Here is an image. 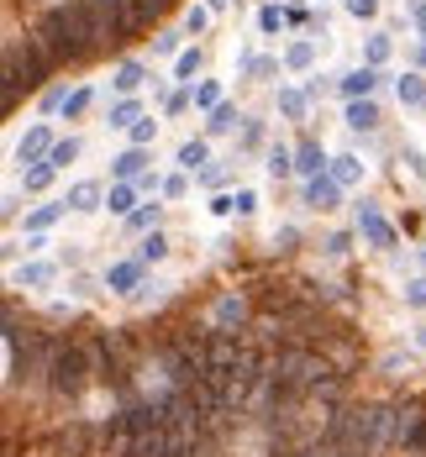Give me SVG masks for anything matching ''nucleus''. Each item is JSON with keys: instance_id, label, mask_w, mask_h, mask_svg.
<instances>
[{"instance_id": "obj_12", "label": "nucleus", "mask_w": 426, "mask_h": 457, "mask_svg": "<svg viewBox=\"0 0 426 457\" xmlns=\"http://www.w3.org/2000/svg\"><path fill=\"white\" fill-rule=\"evenodd\" d=\"M100 200H105V195H100V184H74V189H69V200H63V205H74V211H95V205H100Z\"/></svg>"}, {"instance_id": "obj_27", "label": "nucleus", "mask_w": 426, "mask_h": 457, "mask_svg": "<svg viewBox=\"0 0 426 457\" xmlns=\"http://www.w3.org/2000/svg\"><path fill=\"white\" fill-rule=\"evenodd\" d=\"M53 174H58L53 163H38V169H27V189H47V184H53Z\"/></svg>"}, {"instance_id": "obj_32", "label": "nucleus", "mask_w": 426, "mask_h": 457, "mask_svg": "<svg viewBox=\"0 0 426 457\" xmlns=\"http://www.w3.org/2000/svg\"><path fill=\"white\" fill-rule=\"evenodd\" d=\"M195 105H205V111H216V105H221V90H216V85H200V90H195Z\"/></svg>"}, {"instance_id": "obj_40", "label": "nucleus", "mask_w": 426, "mask_h": 457, "mask_svg": "<svg viewBox=\"0 0 426 457\" xmlns=\"http://www.w3.org/2000/svg\"><path fill=\"white\" fill-rule=\"evenodd\" d=\"M411 16H416V27H422V32H426V5H416V11H411Z\"/></svg>"}, {"instance_id": "obj_5", "label": "nucleus", "mask_w": 426, "mask_h": 457, "mask_svg": "<svg viewBox=\"0 0 426 457\" xmlns=\"http://www.w3.org/2000/svg\"><path fill=\"white\" fill-rule=\"evenodd\" d=\"M379 85V74H374V63H363V69H353V74H342V95L347 100H369Z\"/></svg>"}, {"instance_id": "obj_26", "label": "nucleus", "mask_w": 426, "mask_h": 457, "mask_svg": "<svg viewBox=\"0 0 426 457\" xmlns=\"http://www.w3.org/2000/svg\"><path fill=\"white\" fill-rule=\"evenodd\" d=\"M358 169H363L358 158H337V169H331V179H337V184H353V179H358Z\"/></svg>"}, {"instance_id": "obj_20", "label": "nucleus", "mask_w": 426, "mask_h": 457, "mask_svg": "<svg viewBox=\"0 0 426 457\" xmlns=\"http://www.w3.org/2000/svg\"><path fill=\"white\" fill-rule=\"evenodd\" d=\"M58 216H63V205H43V211H32V216H27V231H47Z\"/></svg>"}, {"instance_id": "obj_6", "label": "nucleus", "mask_w": 426, "mask_h": 457, "mask_svg": "<svg viewBox=\"0 0 426 457\" xmlns=\"http://www.w3.org/2000/svg\"><path fill=\"white\" fill-rule=\"evenodd\" d=\"M43 153H53V142H47V127H32V132L21 137V147H16V163H38Z\"/></svg>"}, {"instance_id": "obj_25", "label": "nucleus", "mask_w": 426, "mask_h": 457, "mask_svg": "<svg viewBox=\"0 0 426 457\" xmlns=\"http://www.w3.org/2000/svg\"><path fill=\"white\" fill-rule=\"evenodd\" d=\"M180 163H185L189 174H195V169L205 163V142H185V147H180Z\"/></svg>"}, {"instance_id": "obj_39", "label": "nucleus", "mask_w": 426, "mask_h": 457, "mask_svg": "<svg viewBox=\"0 0 426 457\" xmlns=\"http://www.w3.org/2000/svg\"><path fill=\"white\" fill-rule=\"evenodd\" d=\"M405 300H411V305H426V278H416V284H411V295H405Z\"/></svg>"}, {"instance_id": "obj_1", "label": "nucleus", "mask_w": 426, "mask_h": 457, "mask_svg": "<svg viewBox=\"0 0 426 457\" xmlns=\"http://www.w3.org/2000/svg\"><path fill=\"white\" fill-rule=\"evenodd\" d=\"M32 43L53 58V69H58V63H74V58H90V37H85V0H63V5H53L43 21L32 27Z\"/></svg>"}, {"instance_id": "obj_10", "label": "nucleus", "mask_w": 426, "mask_h": 457, "mask_svg": "<svg viewBox=\"0 0 426 457\" xmlns=\"http://www.w3.org/2000/svg\"><path fill=\"white\" fill-rule=\"evenodd\" d=\"M142 169H147V153H142V147H127V153L116 158V179H121V184L142 179Z\"/></svg>"}, {"instance_id": "obj_38", "label": "nucleus", "mask_w": 426, "mask_h": 457, "mask_svg": "<svg viewBox=\"0 0 426 457\" xmlns=\"http://www.w3.org/2000/svg\"><path fill=\"white\" fill-rule=\"evenodd\" d=\"M253 205H258V195H253V189H237V211H242V216H247V211H253Z\"/></svg>"}, {"instance_id": "obj_9", "label": "nucleus", "mask_w": 426, "mask_h": 457, "mask_svg": "<svg viewBox=\"0 0 426 457\" xmlns=\"http://www.w3.org/2000/svg\"><path fill=\"white\" fill-rule=\"evenodd\" d=\"M322 163H327V158H322V147H316V142H300V153H295V174L316 179V174H322Z\"/></svg>"}, {"instance_id": "obj_37", "label": "nucleus", "mask_w": 426, "mask_h": 457, "mask_svg": "<svg viewBox=\"0 0 426 457\" xmlns=\"http://www.w3.org/2000/svg\"><path fill=\"white\" fill-rule=\"evenodd\" d=\"M347 11H353V16H374L379 0H347Z\"/></svg>"}, {"instance_id": "obj_8", "label": "nucleus", "mask_w": 426, "mask_h": 457, "mask_svg": "<svg viewBox=\"0 0 426 457\" xmlns=\"http://www.w3.org/2000/svg\"><path fill=\"white\" fill-rule=\"evenodd\" d=\"M358 227H363V237H374L379 247H395V231L379 221V211H369V205H358Z\"/></svg>"}, {"instance_id": "obj_14", "label": "nucleus", "mask_w": 426, "mask_h": 457, "mask_svg": "<svg viewBox=\"0 0 426 457\" xmlns=\"http://www.w3.org/2000/svg\"><path fill=\"white\" fill-rule=\"evenodd\" d=\"M142 79H147V69H142V63H121V69H116V90H121V95H132Z\"/></svg>"}, {"instance_id": "obj_41", "label": "nucleus", "mask_w": 426, "mask_h": 457, "mask_svg": "<svg viewBox=\"0 0 426 457\" xmlns=\"http://www.w3.org/2000/svg\"><path fill=\"white\" fill-rule=\"evenodd\" d=\"M205 5H211V11H221V5H227V0H205Z\"/></svg>"}, {"instance_id": "obj_16", "label": "nucleus", "mask_w": 426, "mask_h": 457, "mask_svg": "<svg viewBox=\"0 0 426 457\" xmlns=\"http://www.w3.org/2000/svg\"><path fill=\"white\" fill-rule=\"evenodd\" d=\"M400 100H405V105H426V79L422 74H405V79H400Z\"/></svg>"}, {"instance_id": "obj_4", "label": "nucleus", "mask_w": 426, "mask_h": 457, "mask_svg": "<svg viewBox=\"0 0 426 457\" xmlns=\"http://www.w3.org/2000/svg\"><path fill=\"white\" fill-rule=\"evenodd\" d=\"M211 326H216V331H232V337H242V326H247V305H242V295H221V300L211 305Z\"/></svg>"}, {"instance_id": "obj_31", "label": "nucleus", "mask_w": 426, "mask_h": 457, "mask_svg": "<svg viewBox=\"0 0 426 457\" xmlns=\"http://www.w3.org/2000/svg\"><path fill=\"white\" fill-rule=\"evenodd\" d=\"M85 105H90V90H74L63 100V116H85Z\"/></svg>"}, {"instance_id": "obj_24", "label": "nucleus", "mask_w": 426, "mask_h": 457, "mask_svg": "<svg viewBox=\"0 0 426 457\" xmlns=\"http://www.w3.org/2000/svg\"><path fill=\"white\" fill-rule=\"evenodd\" d=\"M237 121H242V116H237L232 105H216V111H211V132H232Z\"/></svg>"}, {"instance_id": "obj_18", "label": "nucleus", "mask_w": 426, "mask_h": 457, "mask_svg": "<svg viewBox=\"0 0 426 457\" xmlns=\"http://www.w3.org/2000/svg\"><path fill=\"white\" fill-rule=\"evenodd\" d=\"M74 158H79V142H74V137H69V142H53V153H47V163H53V169H69Z\"/></svg>"}, {"instance_id": "obj_29", "label": "nucleus", "mask_w": 426, "mask_h": 457, "mask_svg": "<svg viewBox=\"0 0 426 457\" xmlns=\"http://www.w3.org/2000/svg\"><path fill=\"white\" fill-rule=\"evenodd\" d=\"M280 111H284V116H295V121H300V116H305V95L284 90V95H280Z\"/></svg>"}, {"instance_id": "obj_30", "label": "nucleus", "mask_w": 426, "mask_h": 457, "mask_svg": "<svg viewBox=\"0 0 426 457\" xmlns=\"http://www.w3.org/2000/svg\"><path fill=\"white\" fill-rule=\"evenodd\" d=\"M205 21H211V11H205V5H189V11H185V32H205Z\"/></svg>"}, {"instance_id": "obj_21", "label": "nucleus", "mask_w": 426, "mask_h": 457, "mask_svg": "<svg viewBox=\"0 0 426 457\" xmlns=\"http://www.w3.org/2000/svg\"><path fill=\"white\" fill-rule=\"evenodd\" d=\"M158 231V205H142V211H132V216H127V231Z\"/></svg>"}, {"instance_id": "obj_17", "label": "nucleus", "mask_w": 426, "mask_h": 457, "mask_svg": "<svg viewBox=\"0 0 426 457\" xmlns=\"http://www.w3.org/2000/svg\"><path fill=\"white\" fill-rule=\"evenodd\" d=\"M142 116H138V100H116L111 105V127H138Z\"/></svg>"}, {"instance_id": "obj_34", "label": "nucleus", "mask_w": 426, "mask_h": 457, "mask_svg": "<svg viewBox=\"0 0 426 457\" xmlns=\"http://www.w3.org/2000/svg\"><path fill=\"white\" fill-rule=\"evenodd\" d=\"M258 21H263V32H280L284 11H280V5H263V16H258Z\"/></svg>"}, {"instance_id": "obj_3", "label": "nucleus", "mask_w": 426, "mask_h": 457, "mask_svg": "<svg viewBox=\"0 0 426 457\" xmlns=\"http://www.w3.org/2000/svg\"><path fill=\"white\" fill-rule=\"evenodd\" d=\"M47 69H53V58L32 43V32H27V43L5 37V105H16L21 90H32L38 79H47Z\"/></svg>"}, {"instance_id": "obj_13", "label": "nucleus", "mask_w": 426, "mask_h": 457, "mask_svg": "<svg viewBox=\"0 0 426 457\" xmlns=\"http://www.w3.org/2000/svg\"><path fill=\"white\" fill-rule=\"evenodd\" d=\"M105 205H111L116 216H132V205H138V189H132V184H111V195H105Z\"/></svg>"}, {"instance_id": "obj_11", "label": "nucleus", "mask_w": 426, "mask_h": 457, "mask_svg": "<svg viewBox=\"0 0 426 457\" xmlns=\"http://www.w3.org/2000/svg\"><path fill=\"white\" fill-rule=\"evenodd\" d=\"M347 127H358V132H374V127H379L374 100H353V105H347Z\"/></svg>"}, {"instance_id": "obj_28", "label": "nucleus", "mask_w": 426, "mask_h": 457, "mask_svg": "<svg viewBox=\"0 0 426 457\" xmlns=\"http://www.w3.org/2000/svg\"><path fill=\"white\" fill-rule=\"evenodd\" d=\"M16 278H21V284H47L53 269H47V263H27V269H16Z\"/></svg>"}, {"instance_id": "obj_7", "label": "nucleus", "mask_w": 426, "mask_h": 457, "mask_svg": "<svg viewBox=\"0 0 426 457\" xmlns=\"http://www.w3.org/2000/svg\"><path fill=\"white\" fill-rule=\"evenodd\" d=\"M337 195H342V184L327 179V174H316V179L305 184V200H311V205H322V211H331V205H337Z\"/></svg>"}, {"instance_id": "obj_33", "label": "nucleus", "mask_w": 426, "mask_h": 457, "mask_svg": "<svg viewBox=\"0 0 426 457\" xmlns=\"http://www.w3.org/2000/svg\"><path fill=\"white\" fill-rule=\"evenodd\" d=\"M153 132H158V121H138V127H132V147H147Z\"/></svg>"}, {"instance_id": "obj_35", "label": "nucleus", "mask_w": 426, "mask_h": 457, "mask_svg": "<svg viewBox=\"0 0 426 457\" xmlns=\"http://www.w3.org/2000/svg\"><path fill=\"white\" fill-rule=\"evenodd\" d=\"M389 58V37H369V63H384Z\"/></svg>"}, {"instance_id": "obj_23", "label": "nucleus", "mask_w": 426, "mask_h": 457, "mask_svg": "<svg viewBox=\"0 0 426 457\" xmlns=\"http://www.w3.org/2000/svg\"><path fill=\"white\" fill-rule=\"evenodd\" d=\"M311 58H316V47H311V43H295L289 53H284V63H289V69H311Z\"/></svg>"}, {"instance_id": "obj_19", "label": "nucleus", "mask_w": 426, "mask_h": 457, "mask_svg": "<svg viewBox=\"0 0 426 457\" xmlns=\"http://www.w3.org/2000/svg\"><path fill=\"white\" fill-rule=\"evenodd\" d=\"M105 284H111V289H132V284H138V263H116V269L105 274Z\"/></svg>"}, {"instance_id": "obj_36", "label": "nucleus", "mask_w": 426, "mask_h": 457, "mask_svg": "<svg viewBox=\"0 0 426 457\" xmlns=\"http://www.w3.org/2000/svg\"><path fill=\"white\" fill-rule=\"evenodd\" d=\"M195 69H200V53H180V79H195Z\"/></svg>"}, {"instance_id": "obj_15", "label": "nucleus", "mask_w": 426, "mask_h": 457, "mask_svg": "<svg viewBox=\"0 0 426 457\" xmlns=\"http://www.w3.org/2000/svg\"><path fill=\"white\" fill-rule=\"evenodd\" d=\"M138 258H142V263H163V258H169V242H163V231H153V237L142 242Z\"/></svg>"}, {"instance_id": "obj_42", "label": "nucleus", "mask_w": 426, "mask_h": 457, "mask_svg": "<svg viewBox=\"0 0 426 457\" xmlns=\"http://www.w3.org/2000/svg\"><path fill=\"white\" fill-rule=\"evenodd\" d=\"M422 63H426V47H422Z\"/></svg>"}, {"instance_id": "obj_2", "label": "nucleus", "mask_w": 426, "mask_h": 457, "mask_svg": "<svg viewBox=\"0 0 426 457\" xmlns=\"http://www.w3.org/2000/svg\"><path fill=\"white\" fill-rule=\"evenodd\" d=\"M85 384H90V353H85L79 342L58 337V342L47 347V389L63 395V400H79Z\"/></svg>"}, {"instance_id": "obj_22", "label": "nucleus", "mask_w": 426, "mask_h": 457, "mask_svg": "<svg viewBox=\"0 0 426 457\" xmlns=\"http://www.w3.org/2000/svg\"><path fill=\"white\" fill-rule=\"evenodd\" d=\"M289 169H295V158H289V147H269V174H274V179H284Z\"/></svg>"}]
</instances>
